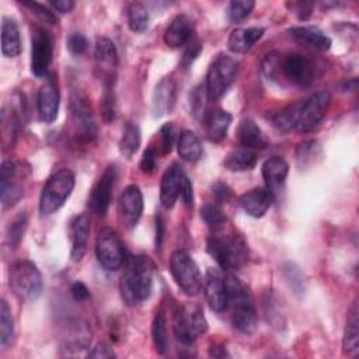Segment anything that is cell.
Returning a JSON list of instances; mask_svg holds the SVG:
<instances>
[{"label":"cell","mask_w":359,"mask_h":359,"mask_svg":"<svg viewBox=\"0 0 359 359\" xmlns=\"http://www.w3.org/2000/svg\"><path fill=\"white\" fill-rule=\"evenodd\" d=\"M25 224H27V215L25 212H21V215H18L13 223H10V227L7 230V244L10 247H15L20 240H21V236L24 233V229H25Z\"/></svg>","instance_id":"b9f144b4"},{"label":"cell","mask_w":359,"mask_h":359,"mask_svg":"<svg viewBox=\"0 0 359 359\" xmlns=\"http://www.w3.org/2000/svg\"><path fill=\"white\" fill-rule=\"evenodd\" d=\"M97 69L101 72L104 86H112L115 69L118 66V52L114 42L108 38H98L94 50Z\"/></svg>","instance_id":"2e32d148"},{"label":"cell","mask_w":359,"mask_h":359,"mask_svg":"<svg viewBox=\"0 0 359 359\" xmlns=\"http://www.w3.org/2000/svg\"><path fill=\"white\" fill-rule=\"evenodd\" d=\"M25 7H28L35 15H38L42 21L45 22H49V24H55L57 21L56 15L53 14L52 10H49L46 6L41 4V3H36V1H25L24 3Z\"/></svg>","instance_id":"f6af8a7d"},{"label":"cell","mask_w":359,"mask_h":359,"mask_svg":"<svg viewBox=\"0 0 359 359\" xmlns=\"http://www.w3.org/2000/svg\"><path fill=\"white\" fill-rule=\"evenodd\" d=\"M237 69L238 63L227 55H219L212 62L205 83L209 100H217L227 91L237 76Z\"/></svg>","instance_id":"30bf717a"},{"label":"cell","mask_w":359,"mask_h":359,"mask_svg":"<svg viewBox=\"0 0 359 359\" xmlns=\"http://www.w3.org/2000/svg\"><path fill=\"white\" fill-rule=\"evenodd\" d=\"M74 1L73 0H57V1H52L50 6L57 10L59 13H69L74 8Z\"/></svg>","instance_id":"f5cc1de1"},{"label":"cell","mask_w":359,"mask_h":359,"mask_svg":"<svg viewBox=\"0 0 359 359\" xmlns=\"http://www.w3.org/2000/svg\"><path fill=\"white\" fill-rule=\"evenodd\" d=\"M294 7H299V18L300 20H306L310 14H311V4L309 3H296L293 4Z\"/></svg>","instance_id":"11a10c76"},{"label":"cell","mask_w":359,"mask_h":359,"mask_svg":"<svg viewBox=\"0 0 359 359\" xmlns=\"http://www.w3.org/2000/svg\"><path fill=\"white\" fill-rule=\"evenodd\" d=\"M156 163H157L156 150L153 147H147L143 151V156H142V160H140L142 171L146 172V174H151L156 170Z\"/></svg>","instance_id":"7dc6e473"},{"label":"cell","mask_w":359,"mask_h":359,"mask_svg":"<svg viewBox=\"0 0 359 359\" xmlns=\"http://www.w3.org/2000/svg\"><path fill=\"white\" fill-rule=\"evenodd\" d=\"M223 164L230 171H248L255 167L257 154L245 147L234 149L226 156Z\"/></svg>","instance_id":"d6a6232c"},{"label":"cell","mask_w":359,"mask_h":359,"mask_svg":"<svg viewBox=\"0 0 359 359\" xmlns=\"http://www.w3.org/2000/svg\"><path fill=\"white\" fill-rule=\"evenodd\" d=\"M330 102L331 94L328 90H320L310 95L307 100L302 101L294 129L302 133L313 130L325 116Z\"/></svg>","instance_id":"7c38bea8"},{"label":"cell","mask_w":359,"mask_h":359,"mask_svg":"<svg viewBox=\"0 0 359 359\" xmlns=\"http://www.w3.org/2000/svg\"><path fill=\"white\" fill-rule=\"evenodd\" d=\"M201 217L213 231L222 230L226 223V216L216 203L203 205L201 209Z\"/></svg>","instance_id":"f35d334b"},{"label":"cell","mask_w":359,"mask_h":359,"mask_svg":"<svg viewBox=\"0 0 359 359\" xmlns=\"http://www.w3.org/2000/svg\"><path fill=\"white\" fill-rule=\"evenodd\" d=\"M227 280V309L231 310L233 325L244 334H252L257 328V311L250 297L247 286L236 276H226Z\"/></svg>","instance_id":"3957f363"},{"label":"cell","mask_w":359,"mask_h":359,"mask_svg":"<svg viewBox=\"0 0 359 359\" xmlns=\"http://www.w3.org/2000/svg\"><path fill=\"white\" fill-rule=\"evenodd\" d=\"M88 234H90V219L86 215L74 216L70 222V241H72L70 258L74 262L80 261L84 257Z\"/></svg>","instance_id":"603a6c76"},{"label":"cell","mask_w":359,"mask_h":359,"mask_svg":"<svg viewBox=\"0 0 359 359\" xmlns=\"http://www.w3.org/2000/svg\"><path fill=\"white\" fill-rule=\"evenodd\" d=\"M164 237V223L161 219V215L156 216V247L160 248Z\"/></svg>","instance_id":"db71d44e"},{"label":"cell","mask_w":359,"mask_h":359,"mask_svg":"<svg viewBox=\"0 0 359 359\" xmlns=\"http://www.w3.org/2000/svg\"><path fill=\"white\" fill-rule=\"evenodd\" d=\"M170 271L180 286L188 296H196L203 287V278L198 264L185 250H175L170 258Z\"/></svg>","instance_id":"ba28073f"},{"label":"cell","mask_w":359,"mask_h":359,"mask_svg":"<svg viewBox=\"0 0 359 359\" xmlns=\"http://www.w3.org/2000/svg\"><path fill=\"white\" fill-rule=\"evenodd\" d=\"M203 289L206 294V300L209 307L216 311L222 313L227 310V280L226 276L216 268H208L205 278H203Z\"/></svg>","instance_id":"9a60e30c"},{"label":"cell","mask_w":359,"mask_h":359,"mask_svg":"<svg viewBox=\"0 0 359 359\" xmlns=\"http://www.w3.org/2000/svg\"><path fill=\"white\" fill-rule=\"evenodd\" d=\"M233 116L223 109H210L205 114L202 122L205 125V132L209 140L219 143L227 136Z\"/></svg>","instance_id":"d4e9b609"},{"label":"cell","mask_w":359,"mask_h":359,"mask_svg":"<svg viewBox=\"0 0 359 359\" xmlns=\"http://www.w3.org/2000/svg\"><path fill=\"white\" fill-rule=\"evenodd\" d=\"M59 88L55 79H48L45 84L41 86L36 97V105L41 119L45 123H50L57 118L59 112Z\"/></svg>","instance_id":"d6986e66"},{"label":"cell","mask_w":359,"mask_h":359,"mask_svg":"<svg viewBox=\"0 0 359 359\" xmlns=\"http://www.w3.org/2000/svg\"><path fill=\"white\" fill-rule=\"evenodd\" d=\"M273 201V194L264 187H257L238 198L241 209L251 217H262Z\"/></svg>","instance_id":"7402d4cb"},{"label":"cell","mask_w":359,"mask_h":359,"mask_svg":"<svg viewBox=\"0 0 359 359\" xmlns=\"http://www.w3.org/2000/svg\"><path fill=\"white\" fill-rule=\"evenodd\" d=\"M101 112L105 122H111L115 119L116 115V104H115V95L112 86H107L104 90V94L101 97Z\"/></svg>","instance_id":"7bdbcfd3"},{"label":"cell","mask_w":359,"mask_h":359,"mask_svg":"<svg viewBox=\"0 0 359 359\" xmlns=\"http://www.w3.org/2000/svg\"><path fill=\"white\" fill-rule=\"evenodd\" d=\"M206 251L224 271L240 269L248 258V248L244 238L236 234L209 237Z\"/></svg>","instance_id":"277c9868"},{"label":"cell","mask_w":359,"mask_h":359,"mask_svg":"<svg viewBox=\"0 0 359 359\" xmlns=\"http://www.w3.org/2000/svg\"><path fill=\"white\" fill-rule=\"evenodd\" d=\"M255 3L252 0H240V1H230L227 7L229 20L233 22H238L250 15Z\"/></svg>","instance_id":"60d3db41"},{"label":"cell","mask_w":359,"mask_h":359,"mask_svg":"<svg viewBox=\"0 0 359 359\" xmlns=\"http://www.w3.org/2000/svg\"><path fill=\"white\" fill-rule=\"evenodd\" d=\"M287 35L299 45L313 50L325 52L331 48L330 36H327L320 28L313 25H300L289 28Z\"/></svg>","instance_id":"44dd1931"},{"label":"cell","mask_w":359,"mask_h":359,"mask_svg":"<svg viewBox=\"0 0 359 359\" xmlns=\"http://www.w3.org/2000/svg\"><path fill=\"white\" fill-rule=\"evenodd\" d=\"M119 210L128 227L136 226L143 213V195L137 185H128L119 196Z\"/></svg>","instance_id":"ac0fdd59"},{"label":"cell","mask_w":359,"mask_h":359,"mask_svg":"<svg viewBox=\"0 0 359 359\" xmlns=\"http://www.w3.org/2000/svg\"><path fill=\"white\" fill-rule=\"evenodd\" d=\"M14 339V320L6 300L0 303V345L6 349Z\"/></svg>","instance_id":"8d00e7d4"},{"label":"cell","mask_w":359,"mask_h":359,"mask_svg":"<svg viewBox=\"0 0 359 359\" xmlns=\"http://www.w3.org/2000/svg\"><path fill=\"white\" fill-rule=\"evenodd\" d=\"M21 52L20 31L14 20L4 17L1 21V53L6 57H15Z\"/></svg>","instance_id":"f546056e"},{"label":"cell","mask_w":359,"mask_h":359,"mask_svg":"<svg viewBox=\"0 0 359 359\" xmlns=\"http://www.w3.org/2000/svg\"><path fill=\"white\" fill-rule=\"evenodd\" d=\"M73 188H74V174L70 170L62 168L53 172L48 178L41 192L39 213L42 216H49L56 210H59L66 202V199L70 196Z\"/></svg>","instance_id":"8992f818"},{"label":"cell","mask_w":359,"mask_h":359,"mask_svg":"<svg viewBox=\"0 0 359 359\" xmlns=\"http://www.w3.org/2000/svg\"><path fill=\"white\" fill-rule=\"evenodd\" d=\"M342 349L349 356H355L359 352V310L356 300L348 310L346 325L342 338Z\"/></svg>","instance_id":"f1b7e54d"},{"label":"cell","mask_w":359,"mask_h":359,"mask_svg":"<svg viewBox=\"0 0 359 359\" xmlns=\"http://www.w3.org/2000/svg\"><path fill=\"white\" fill-rule=\"evenodd\" d=\"M153 285V264L149 257H130L121 278L119 290L128 306H137L149 299Z\"/></svg>","instance_id":"7a4b0ae2"},{"label":"cell","mask_w":359,"mask_h":359,"mask_svg":"<svg viewBox=\"0 0 359 359\" xmlns=\"http://www.w3.org/2000/svg\"><path fill=\"white\" fill-rule=\"evenodd\" d=\"M264 35V28H236L230 32L227 46L233 53H247Z\"/></svg>","instance_id":"484cf974"},{"label":"cell","mask_w":359,"mask_h":359,"mask_svg":"<svg viewBox=\"0 0 359 359\" xmlns=\"http://www.w3.org/2000/svg\"><path fill=\"white\" fill-rule=\"evenodd\" d=\"M209 356H212V358H224V356H229V353H227L224 346H222V345H212L209 348Z\"/></svg>","instance_id":"9f6ffc18"},{"label":"cell","mask_w":359,"mask_h":359,"mask_svg":"<svg viewBox=\"0 0 359 359\" xmlns=\"http://www.w3.org/2000/svg\"><path fill=\"white\" fill-rule=\"evenodd\" d=\"M17 115L15 112L10 108V111H7V107L3 108L1 112V140L3 144L11 146L14 143V137H15V132H17Z\"/></svg>","instance_id":"ab89813d"},{"label":"cell","mask_w":359,"mask_h":359,"mask_svg":"<svg viewBox=\"0 0 359 359\" xmlns=\"http://www.w3.org/2000/svg\"><path fill=\"white\" fill-rule=\"evenodd\" d=\"M177 150L181 158L198 161L202 156V144L198 135L192 130H182L177 142Z\"/></svg>","instance_id":"1f68e13d"},{"label":"cell","mask_w":359,"mask_h":359,"mask_svg":"<svg viewBox=\"0 0 359 359\" xmlns=\"http://www.w3.org/2000/svg\"><path fill=\"white\" fill-rule=\"evenodd\" d=\"M185 178V172L182 167L177 163H172L163 174L160 182V202L164 208L171 209L178 196L181 195L182 182Z\"/></svg>","instance_id":"e0dca14e"},{"label":"cell","mask_w":359,"mask_h":359,"mask_svg":"<svg viewBox=\"0 0 359 359\" xmlns=\"http://www.w3.org/2000/svg\"><path fill=\"white\" fill-rule=\"evenodd\" d=\"M212 194L217 202H226L231 196V189L223 182H216L212 187Z\"/></svg>","instance_id":"f907efd6"},{"label":"cell","mask_w":359,"mask_h":359,"mask_svg":"<svg viewBox=\"0 0 359 359\" xmlns=\"http://www.w3.org/2000/svg\"><path fill=\"white\" fill-rule=\"evenodd\" d=\"M175 102V83L172 79H163L154 88L151 97V112L156 118L164 116L170 112Z\"/></svg>","instance_id":"cb8c5ba5"},{"label":"cell","mask_w":359,"mask_h":359,"mask_svg":"<svg viewBox=\"0 0 359 359\" xmlns=\"http://www.w3.org/2000/svg\"><path fill=\"white\" fill-rule=\"evenodd\" d=\"M160 139H161V150L163 154H167L171 151V146L174 142V126L171 122L164 123L160 129Z\"/></svg>","instance_id":"bcb514c9"},{"label":"cell","mask_w":359,"mask_h":359,"mask_svg":"<svg viewBox=\"0 0 359 359\" xmlns=\"http://www.w3.org/2000/svg\"><path fill=\"white\" fill-rule=\"evenodd\" d=\"M128 25L133 32H143L149 25V13L146 7L139 3H130L128 7Z\"/></svg>","instance_id":"74e56055"},{"label":"cell","mask_w":359,"mask_h":359,"mask_svg":"<svg viewBox=\"0 0 359 359\" xmlns=\"http://www.w3.org/2000/svg\"><path fill=\"white\" fill-rule=\"evenodd\" d=\"M300 105H302V101H297V102H293V104L285 107L279 112H276L271 119L273 128L280 132H289V130L294 129L297 116H299V111H300Z\"/></svg>","instance_id":"836d02e7"},{"label":"cell","mask_w":359,"mask_h":359,"mask_svg":"<svg viewBox=\"0 0 359 359\" xmlns=\"http://www.w3.org/2000/svg\"><path fill=\"white\" fill-rule=\"evenodd\" d=\"M287 172L289 164L279 156H272L262 164V177L265 180L266 188L272 194L285 184Z\"/></svg>","instance_id":"4316f807"},{"label":"cell","mask_w":359,"mask_h":359,"mask_svg":"<svg viewBox=\"0 0 359 359\" xmlns=\"http://www.w3.org/2000/svg\"><path fill=\"white\" fill-rule=\"evenodd\" d=\"M70 121L77 140L88 143L97 137V125L88 97L81 90H74L70 97Z\"/></svg>","instance_id":"9c48e42d"},{"label":"cell","mask_w":359,"mask_h":359,"mask_svg":"<svg viewBox=\"0 0 359 359\" xmlns=\"http://www.w3.org/2000/svg\"><path fill=\"white\" fill-rule=\"evenodd\" d=\"M116 180V168L114 165L107 167L98 181L94 184L90 198H88V208L93 213L98 216H104L109 208L112 189Z\"/></svg>","instance_id":"5bb4252c"},{"label":"cell","mask_w":359,"mask_h":359,"mask_svg":"<svg viewBox=\"0 0 359 359\" xmlns=\"http://www.w3.org/2000/svg\"><path fill=\"white\" fill-rule=\"evenodd\" d=\"M181 199L184 202V205L187 208H192V203H194V191H192V182L191 180L185 175L184 178V182H182V188H181Z\"/></svg>","instance_id":"c3c4849f"},{"label":"cell","mask_w":359,"mask_h":359,"mask_svg":"<svg viewBox=\"0 0 359 359\" xmlns=\"http://www.w3.org/2000/svg\"><path fill=\"white\" fill-rule=\"evenodd\" d=\"M70 293H72V296H73V299L76 302H83V300L90 297V292H88L87 286L83 282H80V280H77V282H74L72 285Z\"/></svg>","instance_id":"816d5d0a"},{"label":"cell","mask_w":359,"mask_h":359,"mask_svg":"<svg viewBox=\"0 0 359 359\" xmlns=\"http://www.w3.org/2000/svg\"><path fill=\"white\" fill-rule=\"evenodd\" d=\"M192 34V21L184 15H175L164 32V43L170 48H180L187 43Z\"/></svg>","instance_id":"83f0119b"},{"label":"cell","mask_w":359,"mask_h":359,"mask_svg":"<svg viewBox=\"0 0 359 359\" xmlns=\"http://www.w3.org/2000/svg\"><path fill=\"white\" fill-rule=\"evenodd\" d=\"M237 136L240 143L245 149H265L268 140L264 136L259 126L252 119H243L237 129Z\"/></svg>","instance_id":"4dcf8cb0"},{"label":"cell","mask_w":359,"mask_h":359,"mask_svg":"<svg viewBox=\"0 0 359 359\" xmlns=\"http://www.w3.org/2000/svg\"><path fill=\"white\" fill-rule=\"evenodd\" d=\"M151 337H153V344L157 353L160 355L165 353L168 348V334H167V320L161 310H158L153 318Z\"/></svg>","instance_id":"d590c367"},{"label":"cell","mask_w":359,"mask_h":359,"mask_svg":"<svg viewBox=\"0 0 359 359\" xmlns=\"http://www.w3.org/2000/svg\"><path fill=\"white\" fill-rule=\"evenodd\" d=\"M95 254L98 262L107 271H118L125 261V248L119 234L111 229H102L95 241Z\"/></svg>","instance_id":"8fae6325"},{"label":"cell","mask_w":359,"mask_h":359,"mask_svg":"<svg viewBox=\"0 0 359 359\" xmlns=\"http://www.w3.org/2000/svg\"><path fill=\"white\" fill-rule=\"evenodd\" d=\"M140 146V129L136 123L133 122H126L123 132H122V137L119 142V150L121 153L126 157L130 158Z\"/></svg>","instance_id":"e575fe53"},{"label":"cell","mask_w":359,"mask_h":359,"mask_svg":"<svg viewBox=\"0 0 359 359\" xmlns=\"http://www.w3.org/2000/svg\"><path fill=\"white\" fill-rule=\"evenodd\" d=\"M17 178V167L11 160H4L0 168V194L3 209L14 205L22 195V188Z\"/></svg>","instance_id":"ffe728a7"},{"label":"cell","mask_w":359,"mask_h":359,"mask_svg":"<svg viewBox=\"0 0 359 359\" xmlns=\"http://www.w3.org/2000/svg\"><path fill=\"white\" fill-rule=\"evenodd\" d=\"M172 331L184 345H191L198 337L203 335L208 331V321L201 306L195 303L177 306L172 311Z\"/></svg>","instance_id":"5b68a950"},{"label":"cell","mask_w":359,"mask_h":359,"mask_svg":"<svg viewBox=\"0 0 359 359\" xmlns=\"http://www.w3.org/2000/svg\"><path fill=\"white\" fill-rule=\"evenodd\" d=\"M262 69L269 79H286L297 87H309L316 77L313 60L300 53H268L264 59Z\"/></svg>","instance_id":"6da1fadb"},{"label":"cell","mask_w":359,"mask_h":359,"mask_svg":"<svg viewBox=\"0 0 359 359\" xmlns=\"http://www.w3.org/2000/svg\"><path fill=\"white\" fill-rule=\"evenodd\" d=\"M88 42L87 38L81 32H72L67 38V49L72 55L80 56L87 50Z\"/></svg>","instance_id":"ee69618b"},{"label":"cell","mask_w":359,"mask_h":359,"mask_svg":"<svg viewBox=\"0 0 359 359\" xmlns=\"http://www.w3.org/2000/svg\"><path fill=\"white\" fill-rule=\"evenodd\" d=\"M88 358H101V359H109V358H115V352L112 351V348H109L105 344H98L95 345L90 352H88Z\"/></svg>","instance_id":"681fc988"},{"label":"cell","mask_w":359,"mask_h":359,"mask_svg":"<svg viewBox=\"0 0 359 359\" xmlns=\"http://www.w3.org/2000/svg\"><path fill=\"white\" fill-rule=\"evenodd\" d=\"M52 60V41L48 31L35 27L31 38V72L36 77L46 74Z\"/></svg>","instance_id":"4fadbf2b"},{"label":"cell","mask_w":359,"mask_h":359,"mask_svg":"<svg viewBox=\"0 0 359 359\" xmlns=\"http://www.w3.org/2000/svg\"><path fill=\"white\" fill-rule=\"evenodd\" d=\"M8 283L21 302H34L42 292V276L31 261H17L10 266Z\"/></svg>","instance_id":"52a82bcc"}]
</instances>
